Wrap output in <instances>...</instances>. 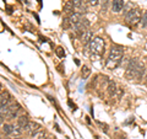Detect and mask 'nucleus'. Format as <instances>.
Instances as JSON below:
<instances>
[{
  "instance_id": "f257e3e1",
  "label": "nucleus",
  "mask_w": 147,
  "mask_h": 139,
  "mask_svg": "<svg viewBox=\"0 0 147 139\" xmlns=\"http://www.w3.org/2000/svg\"><path fill=\"white\" fill-rule=\"evenodd\" d=\"M146 74V69L145 65L140 62H137L136 59H132V61L129 62V65L126 68L125 72V76L129 80H132V79H141Z\"/></svg>"
},
{
  "instance_id": "f03ea898",
  "label": "nucleus",
  "mask_w": 147,
  "mask_h": 139,
  "mask_svg": "<svg viewBox=\"0 0 147 139\" xmlns=\"http://www.w3.org/2000/svg\"><path fill=\"white\" fill-rule=\"evenodd\" d=\"M123 55H124V49L120 46H113L112 49L109 52V55H108V59H107V65L108 69H114L117 68L119 64H120L121 59H123Z\"/></svg>"
},
{
  "instance_id": "7ed1b4c3",
  "label": "nucleus",
  "mask_w": 147,
  "mask_h": 139,
  "mask_svg": "<svg viewBox=\"0 0 147 139\" xmlns=\"http://www.w3.org/2000/svg\"><path fill=\"white\" fill-rule=\"evenodd\" d=\"M141 18L142 14L140 9H131L125 14V21L130 26H137L139 24H141Z\"/></svg>"
},
{
  "instance_id": "20e7f679",
  "label": "nucleus",
  "mask_w": 147,
  "mask_h": 139,
  "mask_svg": "<svg viewBox=\"0 0 147 139\" xmlns=\"http://www.w3.org/2000/svg\"><path fill=\"white\" fill-rule=\"evenodd\" d=\"M90 50L96 55H102L104 53L105 49V42L103 38L100 37H93V40L91 41V43L88 44Z\"/></svg>"
},
{
  "instance_id": "39448f33",
  "label": "nucleus",
  "mask_w": 147,
  "mask_h": 139,
  "mask_svg": "<svg viewBox=\"0 0 147 139\" xmlns=\"http://www.w3.org/2000/svg\"><path fill=\"white\" fill-rule=\"evenodd\" d=\"M24 131H25L27 134H30L31 137H34L36 134H38L40 131H42V127H40L38 123L30 121L28 124H27V126L24 128Z\"/></svg>"
},
{
  "instance_id": "423d86ee",
  "label": "nucleus",
  "mask_w": 147,
  "mask_h": 139,
  "mask_svg": "<svg viewBox=\"0 0 147 139\" xmlns=\"http://www.w3.org/2000/svg\"><path fill=\"white\" fill-rule=\"evenodd\" d=\"M88 27H90V22H88V20L87 18H82L81 21H79L77 24H75L72 26V29L76 31V33L77 35H82L85 31H87L88 30Z\"/></svg>"
},
{
  "instance_id": "0eeeda50",
  "label": "nucleus",
  "mask_w": 147,
  "mask_h": 139,
  "mask_svg": "<svg viewBox=\"0 0 147 139\" xmlns=\"http://www.w3.org/2000/svg\"><path fill=\"white\" fill-rule=\"evenodd\" d=\"M82 14H80V12H76V11H74V12H71V14H69V16H67V20H69V22L71 24V27L75 25V24H77L79 21H81L82 20Z\"/></svg>"
},
{
  "instance_id": "6e6552de",
  "label": "nucleus",
  "mask_w": 147,
  "mask_h": 139,
  "mask_svg": "<svg viewBox=\"0 0 147 139\" xmlns=\"http://www.w3.org/2000/svg\"><path fill=\"white\" fill-rule=\"evenodd\" d=\"M80 37H81V42L84 44H86V46H88L91 43V41L93 40V35H92V32L88 31V30L85 31Z\"/></svg>"
},
{
  "instance_id": "1a4fd4ad",
  "label": "nucleus",
  "mask_w": 147,
  "mask_h": 139,
  "mask_svg": "<svg viewBox=\"0 0 147 139\" xmlns=\"http://www.w3.org/2000/svg\"><path fill=\"white\" fill-rule=\"evenodd\" d=\"M124 5H125V1H124V0H113L112 10L114 12H120L124 9Z\"/></svg>"
},
{
  "instance_id": "9d476101",
  "label": "nucleus",
  "mask_w": 147,
  "mask_h": 139,
  "mask_svg": "<svg viewBox=\"0 0 147 139\" xmlns=\"http://www.w3.org/2000/svg\"><path fill=\"white\" fill-rule=\"evenodd\" d=\"M28 118L26 117V116H20V117L17 118V126L20 127L22 131H24V128L27 126V124H28Z\"/></svg>"
},
{
  "instance_id": "9b49d317",
  "label": "nucleus",
  "mask_w": 147,
  "mask_h": 139,
  "mask_svg": "<svg viewBox=\"0 0 147 139\" xmlns=\"http://www.w3.org/2000/svg\"><path fill=\"white\" fill-rule=\"evenodd\" d=\"M107 90H108V94H109L110 96H113V95H114V94H115V92H117V90H118L117 84H115V82H114L113 80H109V81H108Z\"/></svg>"
},
{
  "instance_id": "f8f14e48",
  "label": "nucleus",
  "mask_w": 147,
  "mask_h": 139,
  "mask_svg": "<svg viewBox=\"0 0 147 139\" xmlns=\"http://www.w3.org/2000/svg\"><path fill=\"white\" fill-rule=\"evenodd\" d=\"M74 10H75L74 3L71 1V0H69V1H66V3H65V5H64V11L67 12V14H71V12H74Z\"/></svg>"
},
{
  "instance_id": "ddd939ff",
  "label": "nucleus",
  "mask_w": 147,
  "mask_h": 139,
  "mask_svg": "<svg viewBox=\"0 0 147 139\" xmlns=\"http://www.w3.org/2000/svg\"><path fill=\"white\" fill-rule=\"evenodd\" d=\"M90 74H91V70H90L88 68H87L86 65L82 67V70H81V75H82V78H84V79H87V78L90 76Z\"/></svg>"
},
{
  "instance_id": "4468645a",
  "label": "nucleus",
  "mask_w": 147,
  "mask_h": 139,
  "mask_svg": "<svg viewBox=\"0 0 147 139\" xmlns=\"http://www.w3.org/2000/svg\"><path fill=\"white\" fill-rule=\"evenodd\" d=\"M55 53H57V55L59 58H64V57H65V52H64V49L61 47H58L57 50H55Z\"/></svg>"
},
{
  "instance_id": "2eb2a0df",
  "label": "nucleus",
  "mask_w": 147,
  "mask_h": 139,
  "mask_svg": "<svg viewBox=\"0 0 147 139\" xmlns=\"http://www.w3.org/2000/svg\"><path fill=\"white\" fill-rule=\"evenodd\" d=\"M141 26L142 27H147V11L144 12L142 15V18H141Z\"/></svg>"
},
{
  "instance_id": "dca6fc26",
  "label": "nucleus",
  "mask_w": 147,
  "mask_h": 139,
  "mask_svg": "<svg viewBox=\"0 0 147 139\" xmlns=\"http://www.w3.org/2000/svg\"><path fill=\"white\" fill-rule=\"evenodd\" d=\"M34 139H47V134H45V132L40 131L38 134H36L34 136Z\"/></svg>"
},
{
  "instance_id": "f3484780",
  "label": "nucleus",
  "mask_w": 147,
  "mask_h": 139,
  "mask_svg": "<svg viewBox=\"0 0 147 139\" xmlns=\"http://www.w3.org/2000/svg\"><path fill=\"white\" fill-rule=\"evenodd\" d=\"M100 3V0H90V5H92V6H96V5H98V4Z\"/></svg>"
},
{
  "instance_id": "a211bd4d",
  "label": "nucleus",
  "mask_w": 147,
  "mask_h": 139,
  "mask_svg": "<svg viewBox=\"0 0 147 139\" xmlns=\"http://www.w3.org/2000/svg\"><path fill=\"white\" fill-rule=\"evenodd\" d=\"M100 3H102V10H103V9L105 10V7H107L108 3H109V0H100Z\"/></svg>"
},
{
  "instance_id": "6ab92c4d",
  "label": "nucleus",
  "mask_w": 147,
  "mask_h": 139,
  "mask_svg": "<svg viewBox=\"0 0 147 139\" xmlns=\"http://www.w3.org/2000/svg\"><path fill=\"white\" fill-rule=\"evenodd\" d=\"M5 139H21L20 137H7V138H5Z\"/></svg>"
},
{
  "instance_id": "aec40b11",
  "label": "nucleus",
  "mask_w": 147,
  "mask_h": 139,
  "mask_svg": "<svg viewBox=\"0 0 147 139\" xmlns=\"http://www.w3.org/2000/svg\"><path fill=\"white\" fill-rule=\"evenodd\" d=\"M145 81H146V84H147V70H146V80Z\"/></svg>"
},
{
  "instance_id": "412c9836",
  "label": "nucleus",
  "mask_w": 147,
  "mask_h": 139,
  "mask_svg": "<svg viewBox=\"0 0 147 139\" xmlns=\"http://www.w3.org/2000/svg\"><path fill=\"white\" fill-rule=\"evenodd\" d=\"M22 3H25V4H27V0H22Z\"/></svg>"
},
{
  "instance_id": "4be33fe9",
  "label": "nucleus",
  "mask_w": 147,
  "mask_h": 139,
  "mask_svg": "<svg viewBox=\"0 0 147 139\" xmlns=\"http://www.w3.org/2000/svg\"><path fill=\"white\" fill-rule=\"evenodd\" d=\"M85 3H90V0H85Z\"/></svg>"
},
{
  "instance_id": "5701e85b",
  "label": "nucleus",
  "mask_w": 147,
  "mask_h": 139,
  "mask_svg": "<svg viewBox=\"0 0 147 139\" xmlns=\"http://www.w3.org/2000/svg\"><path fill=\"white\" fill-rule=\"evenodd\" d=\"M71 1H76V0H71Z\"/></svg>"
}]
</instances>
